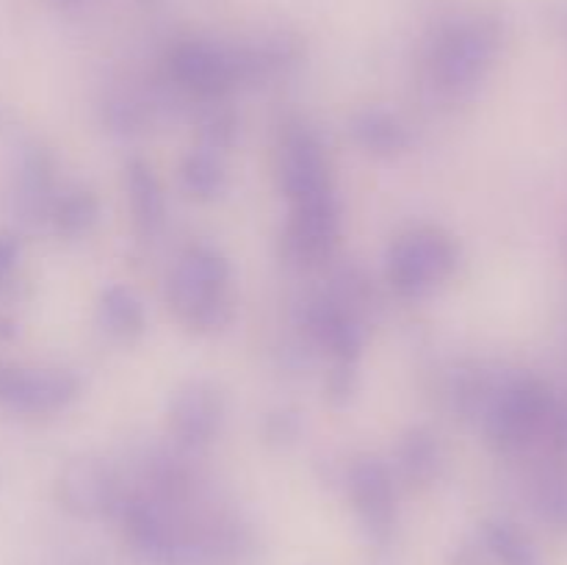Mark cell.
<instances>
[{"mask_svg": "<svg viewBox=\"0 0 567 565\" xmlns=\"http://www.w3.org/2000/svg\"><path fill=\"white\" fill-rule=\"evenodd\" d=\"M221 419V399L210 386L194 382L172 404V427L186 443H205Z\"/></svg>", "mask_w": 567, "mask_h": 565, "instance_id": "obj_9", "label": "cell"}, {"mask_svg": "<svg viewBox=\"0 0 567 565\" xmlns=\"http://www.w3.org/2000/svg\"><path fill=\"white\" fill-rule=\"evenodd\" d=\"M78 391L75 377L66 371H33L22 374L14 369H0V399L22 410L64 408Z\"/></svg>", "mask_w": 567, "mask_h": 565, "instance_id": "obj_6", "label": "cell"}, {"mask_svg": "<svg viewBox=\"0 0 567 565\" xmlns=\"http://www.w3.org/2000/svg\"><path fill=\"white\" fill-rule=\"evenodd\" d=\"M358 133L369 147L377 150H396L408 142L402 125L385 114H365V120L358 125Z\"/></svg>", "mask_w": 567, "mask_h": 565, "instance_id": "obj_14", "label": "cell"}, {"mask_svg": "<svg viewBox=\"0 0 567 565\" xmlns=\"http://www.w3.org/2000/svg\"><path fill=\"white\" fill-rule=\"evenodd\" d=\"M186 177H188V186L197 188V192L203 194H210L219 188V164H216L210 155H194L192 161H188V170H186Z\"/></svg>", "mask_w": 567, "mask_h": 565, "instance_id": "obj_15", "label": "cell"}, {"mask_svg": "<svg viewBox=\"0 0 567 565\" xmlns=\"http://www.w3.org/2000/svg\"><path fill=\"white\" fill-rule=\"evenodd\" d=\"M457 264V249L437 230H419L393 247L388 275L402 294H421L441 282Z\"/></svg>", "mask_w": 567, "mask_h": 565, "instance_id": "obj_4", "label": "cell"}, {"mask_svg": "<svg viewBox=\"0 0 567 565\" xmlns=\"http://www.w3.org/2000/svg\"><path fill=\"white\" fill-rule=\"evenodd\" d=\"M485 546L498 565H543L540 552L529 541V535L504 521L487 524Z\"/></svg>", "mask_w": 567, "mask_h": 565, "instance_id": "obj_11", "label": "cell"}, {"mask_svg": "<svg viewBox=\"0 0 567 565\" xmlns=\"http://www.w3.org/2000/svg\"><path fill=\"white\" fill-rule=\"evenodd\" d=\"M127 188H131V203H133V214H136L138 222H153L161 219V188L155 183V177L150 175L147 166L142 164H133L131 166V175H127Z\"/></svg>", "mask_w": 567, "mask_h": 565, "instance_id": "obj_12", "label": "cell"}, {"mask_svg": "<svg viewBox=\"0 0 567 565\" xmlns=\"http://www.w3.org/2000/svg\"><path fill=\"white\" fill-rule=\"evenodd\" d=\"M543 510L551 521L567 526V487H554L543 496Z\"/></svg>", "mask_w": 567, "mask_h": 565, "instance_id": "obj_17", "label": "cell"}, {"mask_svg": "<svg viewBox=\"0 0 567 565\" xmlns=\"http://www.w3.org/2000/svg\"><path fill=\"white\" fill-rule=\"evenodd\" d=\"M103 316L109 330L122 332V336L136 332L144 321L142 305H138L136 297H133L131 291H125V288H111V291L105 294Z\"/></svg>", "mask_w": 567, "mask_h": 565, "instance_id": "obj_13", "label": "cell"}, {"mask_svg": "<svg viewBox=\"0 0 567 565\" xmlns=\"http://www.w3.org/2000/svg\"><path fill=\"white\" fill-rule=\"evenodd\" d=\"M61 496L72 513L97 515L116 504V485L109 471L97 463H75L64 474Z\"/></svg>", "mask_w": 567, "mask_h": 565, "instance_id": "obj_10", "label": "cell"}, {"mask_svg": "<svg viewBox=\"0 0 567 565\" xmlns=\"http://www.w3.org/2000/svg\"><path fill=\"white\" fill-rule=\"evenodd\" d=\"M175 75L199 94H219L233 81V61L219 48L205 42H188L175 50Z\"/></svg>", "mask_w": 567, "mask_h": 565, "instance_id": "obj_7", "label": "cell"}, {"mask_svg": "<svg viewBox=\"0 0 567 565\" xmlns=\"http://www.w3.org/2000/svg\"><path fill=\"white\" fill-rule=\"evenodd\" d=\"M227 264L214 249L197 247L177 264L172 277V302L188 321L214 327L221 321L225 302Z\"/></svg>", "mask_w": 567, "mask_h": 565, "instance_id": "obj_2", "label": "cell"}, {"mask_svg": "<svg viewBox=\"0 0 567 565\" xmlns=\"http://www.w3.org/2000/svg\"><path fill=\"white\" fill-rule=\"evenodd\" d=\"M280 177L293 203L316 197V194L332 192L330 166H327L324 150L316 142L313 133L305 131V127H291L282 136Z\"/></svg>", "mask_w": 567, "mask_h": 565, "instance_id": "obj_5", "label": "cell"}, {"mask_svg": "<svg viewBox=\"0 0 567 565\" xmlns=\"http://www.w3.org/2000/svg\"><path fill=\"white\" fill-rule=\"evenodd\" d=\"M557 393L535 377H518L502 386L487 410V430L502 449L532 446L546 438Z\"/></svg>", "mask_w": 567, "mask_h": 565, "instance_id": "obj_1", "label": "cell"}, {"mask_svg": "<svg viewBox=\"0 0 567 565\" xmlns=\"http://www.w3.org/2000/svg\"><path fill=\"white\" fill-rule=\"evenodd\" d=\"M498 42L502 37L491 20L460 22V25L449 28L437 39L435 55H432L435 75L452 89L474 86L491 70L498 53Z\"/></svg>", "mask_w": 567, "mask_h": 565, "instance_id": "obj_3", "label": "cell"}, {"mask_svg": "<svg viewBox=\"0 0 567 565\" xmlns=\"http://www.w3.org/2000/svg\"><path fill=\"white\" fill-rule=\"evenodd\" d=\"M546 441L551 443L557 458H567V393H557L554 397L551 419H548Z\"/></svg>", "mask_w": 567, "mask_h": 565, "instance_id": "obj_16", "label": "cell"}, {"mask_svg": "<svg viewBox=\"0 0 567 565\" xmlns=\"http://www.w3.org/2000/svg\"><path fill=\"white\" fill-rule=\"evenodd\" d=\"M352 496L365 530L374 541H388L393 530V493L385 471L377 463L360 465L352 474Z\"/></svg>", "mask_w": 567, "mask_h": 565, "instance_id": "obj_8", "label": "cell"}]
</instances>
